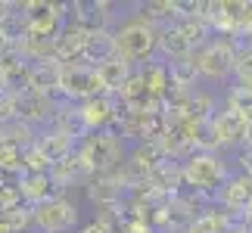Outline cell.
<instances>
[{
    "label": "cell",
    "instance_id": "14",
    "mask_svg": "<svg viewBox=\"0 0 252 233\" xmlns=\"http://www.w3.org/2000/svg\"><path fill=\"white\" fill-rule=\"evenodd\" d=\"M78 146V143H72L65 134H60V131H50V128H44L41 134H34V149L44 155V162L50 165H60L63 159H69L72 155V149Z\"/></svg>",
    "mask_w": 252,
    "mask_h": 233
},
{
    "label": "cell",
    "instance_id": "15",
    "mask_svg": "<svg viewBox=\"0 0 252 233\" xmlns=\"http://www.w3.org/2000/svg\"><path fill=\"white\" fill-rule=\"evenodd\" d=\"M16 187H19V199H22L25 205H32V208L56 196V190L50 183V174H19Z\"/></svg>",
    "mask_w": 252,
    "mask_h": 233
},
{
    "label": "cell",
    "instance_id": "18",
    "mask_svg": "<svg viewBox=\"0 0 252 233\" xmlns=\"http://www.w3.org/2000/svg\"><path fill=\"white\" fill-rule=\"evenodd\" d=\"M156 53L162 56V62H171V59L190 56L193 47L184 41V34L174 25H165V28H159V34H156Z\"/></svg>",
    "mask_w": 252,
    "mask_h": 233
},
{
    "label": "cell",
    "instance_id": "2",
    "mask_svg": "<svg viewBox=\"0 0 252 233\" xmlns=\"http://www.w3.org/2000/svg\"><path fill=\"white\" fill-rule=\"evenodd\" d=\"M181 180L184 187H190V196L196 202L215 199L218 187L227 180V165L212 152H190L181 165Z\"/></svg>",
    "mask_w": 252,
    "mask_h": 233
},
{
    "label": "cell",
    "instance_id": "22",
    "mask_svg": "<svg viewBox=\"0 0 252 233\" xmlns=\"http://www.w3.org/2000/svg\"><path fill=\"white\" fill-rule=\"evenodd\" d=\"M16 115H13V96H9L6 90H0V128L3 124H9Z\"/></svg>",
    "mask_w": 252,
    "mask_h": 233
},
{
    "label": "cell",
    "instance_id": "19",
    "mask_svg": "<svg viewBox=\"0 0 252 233\" xmlns=\"http://www.w3.org/2000/svg\"><path fill=\"white\" fill-rule=\"evenodd\" d=\"M230 227H237V221L230 218L227 211L206 208V211H199V215L190 221V227L184 230V233H227Z\"/></svg>",
    "mask_w": 252,
    "mask_h": 233
},
{
    "label": "cell",
    "instance_id": "10",
    "mask_svg": "<svg viewBox=\"0 0 252 233\" xmlns=\"http://www.w3.org/2000/svg\"><path fill=\"white\" fill-rule=\"evenodd\" d=\"M13 115H16V121L28 124V128H34V124H44L47 128V121H50V115H53V100L25 90V93L13 96Z\"/></svg>",
    "mask_w": 252,
    "mask_h": 233
},
{
    "label": "cell",
    "instance_id": "21",
    "mask_svg": "<svg viewBox=\"0 0 252 233\" xmlns=\"http://www.w3.org/2000/svg\"><path fill=\"white\" fill-rule=\"evenodd\" d=\"M227 109H234V112H240L246 121H252V87H240V84H234L227 90Z\"/></svg>",
    "mask_w": 252,
    "mask_h": 233
},
{
    "label": "cell",
    "instance_id": "17",
    "mask_svg": "<svg viewBox=\"0 0 252 233\" xmlns=\"http://www.w3.org/2000/svg\"><path fill=\"white\" fill-rule=\"evenodd\" d=\"M112 53H115L112 28H106V31H87L84 34V47H81V62L84 65H100L103 59H109Z\"/></svg>",
    "mask_w": 252,
    "mask_h": 233
},
{
    "label": "cell",
    "instance_id": "23",
    "mask_svg": "<svg viewBox=\"0 0 252 233\" xmlns=\"http://www.w3.org/2000/svg\"><path fill=\"white\" fill-rule=\"evenodd\" d=\"M78 233H112V227L106 224L103 218H96V221H91V224H84V227H81Z\"/></svg>",
    "mask_w": 252,
    "mask_h": 233
},
{
    "label": "cell",
    "instance_id": "13",
    "mask_svg": "<svg viewBox=\"0 0 252 233\" xmlns=\"http://www.w3.org/2000/svg\"><path fill=\"white\" fill-rule=\"evenodd\" d=\"M94 72H96V81H100V87H103V93L106 96H115L125 87V81L131 78V72H134V65H128L122 59V56H109V59H103L100 65H94Z\"/></svg>",
    "mask_w": 252,
    "mask_h": 233
},
{
    "label": "cell",
    "instance_id": "1",
    "mask_svg": "<svg viewBox=\"0 0 252 233\" xmlns=\"http://www.w3.org/2000/svg\"><path fill=\"white\" fill-rule=\"evenodd\" d=\"M156 28H153L143 16H128L119 28H112V44L115 56H122L128 65H143L156 53Z\"/></svg>",
    "mask_w": 252,
    "mask_h": 233
},
{
    "label": "cell",
    "instance_id": "7",
    "mask_svg": "<svg viewBox=\"0 0 252 233\" xmlns=\"http://www.w3.org/2000/svg\"><path fill=\"white\" fill-rule=\"evenodd\" d=\"M249 196H252V180L246 177V174H237V177H227L218 187V193H215V208L227 211L237 224H243V211H246Z\"/></svg>",
    "mask_w": 252,
    "mask_h": 233
},
{
    "label": "cell",
    "instance_id": "12",
    "mask_svg": "<svg viewBox=\"0 0 252 233\" xmlns=\"http://www.w3.org/2000/svg\"><path fill=\"white\" fill-rule=\"evenodd\" d=\"M60 72H63V65L56 59L32 62V65H28V90L53 100V96L60 93Z\"/></svg>",
    "mask_w": 252,
    "mask_h": 233
},
{
    "label": "cell",
    "instance_id": "5",
    "mask_svg": "<svg viewBox=\"0 0 252 233\" xmlns=\"http://www.w3.org/2000/svg\"><path fill=\"white\" fill-rule=\"evenodd\" d=\"M32 224L41 233H72L78 227V205L65 196H53L32 208Z\"/></svg>",
    "mask_w": 252,
    "mask_h": 233
},
{
    "label": "cell",
    "instance_id": "4",
    "mask_svg": "<svg viewBox=\"0 0 252 233\" xmlns=\"http://www.w3.org/2000/svg\"><path fill=\"white\" fill-rule=\"evenodd\" d=\"M193 62H196V75L206 78V81H221V78H227L234 72V62H237V50L234 44H230V37H212L199 47V50H193Z\"/></svg>",
    "mask_w": 252,
    "mask_h": 233
},
{
    "label": "cell",
    "instance_id": "26",
    "mask_svg": "<svg viewBox=\"0 0 252 233\" xmlns=\"http://www.w3.org/2000/svg\"><path fill=\"white\" fill-rule=\"evenodd\" d=\"M227 233H243V230H240V224H237V227H230V230H227Z\"/></svg>",
    "mask_w": 252,
    "mask_h": 233
},
{
    "label": "cell",
    "instance_id": "9",
    "mask_svg": "<svg viewBox=\"0 0 252 233\" xmlns=\"http://www.w3.org/2000/svg\"><path fill=\"white\" fill-rule=\"evenodd\" d=\"M78 109H81V118L87 124V134L109 131L112 124H115V118H119V100H115V96H106V93L78 103Z\"/></svg>",
    "mask_w": 252,
    "mask_h": 233
},
{
    "label": "cell",
    "instance_id": "24",
    "mask_svg": "<svg viewBox=\"0 0 252 233\" xmlns=\"http://www.w3.org/2000/svg\"><path fill=\"white\" fill-rule=\"evenodd\" d=\"M243 221H246V224H252V196H249V202H246V211H243Z\"/></svg>",
    "mask_w": 252,
    "mask_h": 233
},
{
    "label": "cell",
    "instance_id": "16",
    "mask_svg": "<svg viewBox=\"0 0 252 233\" xmlns=\"http://www.w3.org/2000/svg\"><path fill=\"white\" fill-rule=\"evenodd\" d=\"M137 78H140V84H143L150 100H162L168 93V69L162 59H147L137 69Z\"/></svg>",
    "mask_w": 252,
    "mask_h": 233
},
{
    "label": "cell",
    "instance_id": "3",
    "mask_svg": "<svg viewBox=\"0 0 252 233\" xmlns=\"http://www.w3.org/2000/svg\"><path fill=\"white\" fill-rule=\"evenodd\" d=\"M78 159L87 165V171L94 174H109V171H119L125 165V149H122V140L119 134L112 131H94L75 146Z\"/></svg>",
    "mask_w": 252,
    "mask_h": 233
},
{
    "label": "cell",
    "instance_id": "6",
    "mask_svg": "<svg viewBox=\"0 0 252 233\" xmlns=\"http://www.w3.org/2000/svg\"><path fill=\"white\" fill-rule=\"evenodd\" d=\"M103 87L96 81V72L94 65H84V62H69L63 65L60 72V93L63 103H84V100H94V96H100Z\"/></svg>",
    "mask_w": 252,
    "mask_h": 233
},
{
    "label": "cell",
    "instance_id": "8",
    "mask_svg": "<svg viewBox=\"0 0 252 233\" xmlns=\"http://www.w3.org/2000/svg\"><path fill=\"white\" fill-rule=\"evenodd\" d=\"M246 118L234 109H215V115L209 118L212 137H215V146H240L246 140Z\"/></svg>",
    "mask_w": 252,
    "mask_h": 233
},
{
    "label": "cell",
    "instance_id": "25",
    "mask_svg": "<svg viewBox=\"0 0 252 233\" xmlns=\"http://www.w3.org/2000/svg\"><path fill=\"white\" fill-rule=\"evenodd\" d=\"M243 143H246V146H249V149H252V121H249V124H246V140H243Z\"/></svg>",
    "mask_w": 252,
    "mask_h": 233
},
{
    "label": "cell",
    "instance_id": "20",
    "mask_svg": "<svg viewBox=\"0 0 252 233\" xmlns=\"http://www.w3.org/2000/svg\"><path fill=\"white\" fill-rule=\"evenodd\" d=\"M168 69V87H184V90H196V62H193V53L184 56V59H171L165 62Z\"/></svg>",
    "mask_w": 252,
    "mask_h": 233
},
{
    "label": "cell",
    "instance_id": "11",
    "mask_svg": "<svg viewBox=\"0 0 252 233\" xmlns=\"http://www.w3.org/2000/svg\"><path fill=\"white\" fill-rule=\"evenodd\" d=\"M125 180H122V168L119 171H109V174H94L91 177V187H87V199L100 208H109V205H119L125 202Z\"/></svg>",
    "mask_w": 252,
    "mask_h": 233
}]
</instances>
